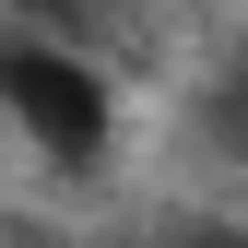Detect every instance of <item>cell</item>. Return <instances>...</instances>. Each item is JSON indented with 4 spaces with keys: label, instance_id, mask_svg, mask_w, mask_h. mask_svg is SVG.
<instances>
[{
    "label": "cell",
    "instance_id": "4",
    "mask_svg": "<svg viewBox=\"0 0 248 248\" xmlns=\"http://www.w3.org/2000/svg\"><path fill=\"white\" fill-rule=\"evenodd\" d=\"M177 248H248V236H177Z\"/></svg>",
    "mask_w": 248,
    "mask_h": 248
},
{
    "label": "cell",
    "instance_id": "2",
    "mask_svg": "<svg viewBox=\"0 0 248 248\" xmlns=\"http://www.w3.org/2000/svg\"><path fill=\"white\" fill-rule=\"evenodd\" d=\"M201 142L225 154V166H248V36L201 71Z\"/></svg>",
    "mask_w": 248,
    "mask_h": 248
},
{
    "label": "cell",
    "instance_id": "3",
    "mask_svg": "<svg viewBox=\"0 0 248 248\" xmlns=\"http://www.w3.org/2000/svg\"><path fill=\"white\" fill-rule=\"evenodd\" d=\"M118 12H130V0H0V24H47V36H83V47H95Z\"/></svg>",
    "mask_w": 248,
    "mask_h": 248
},
{
    "label": "cell",
    "instance_id": "1",
    "mask_svg": "<svg viewBox=\"0 0 248 248\" xmlns=\"http://www.w3.org/2000/svg\"><path fill=\"white\" fill-rule=\"evenodd\" d=\"M0 118H12L47 166H71V177L107 166V142H118V95H107L95 47L47 36V24H12V36H0Z\"/></svg>",
    "mask_w": 248,
    "mask_h": 248
}]
</instances>
